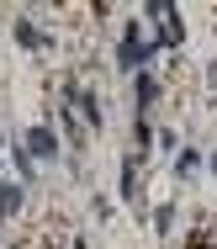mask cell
<instances>
[{
	"mask_svg": "<svg viewBox=\"0 0 217 249\" xmlns=\"http://www.w3.org/2000/svg\"><path fill=\"white\" fill-rule=\"evenodd\" d=\"M154 48H159V43H143V37H138V27H127V37H122V48H117V64H122V69H138Z\"/></svg>",
	"mask_w": 217,
	"mask_h": 249,
	"instance_id": "1",
	"label": "cell"
},
{
	"mask_svg": "<svg viewBox=\"0 0 217 249\" xmlns=\"http://www.w3.org/2000/svg\"><path fill=\"white\" fill-rule=\"evenodd\" d=\"M27 154H37V159H53V154H58V138L48 133V127H32V133H27Z\"/></svg>",
	"mask_w": 217,
	"mask_h": 249,
	"instance_id": "2",
	"label": "cell"
},
{
	"mask_svg": "<svg viewBox=\"0 0 217 249\" xmlns=\"http://www.w3.org/2000/svg\"><path fill=\"white\" fill-rule=\"evenodd\" d=\"M16 207H21V186L0 180V217H16Z\"/></svg>",
	"mask_w": 217,
	"mask_h": 249,
	"instance_id": "3",
	"label": "cell"
},
{
	"mask_svg": "<svg viewBox=\"0 0 217 249\" xmlns=\"http://www.w3.org/2000/svg\"><path fill=\"white\" fill-rule=\"evenodd\" d=\"M154 96H159V80H154V74H138V106L149 111V106H154Z\"/></svg>",
	"mask_w": 217,
	"mask_h": 249,
	"instance_id": "4",
	"label": "cell"
},
{
	"mask_svg": "<svg viewBox=\"0 0 217 249\" xmlns=\"http://www.w3.org/2000/svg\"><path fill=\"white\" fill-rule=\"evenodd\" d=\"M74 101H80V111H85V122L96 127V122H101V101L90 96V90H74Z\"/></svg>",
	"mask_w": 217,
	"mask_h": 249,
	"instance_id": "5",
	"label": "cell"
},
{
	"mask_svg": "<svg viewBox=\"0 0 217 249\" xmlns=\"http://www.w3.org/2000/svg\"><path fill=\"white\" fill-rule=\"evenodd\" d=\"M16 37H21V43H27V48H37V43H43V32H37V27H32V21H21V27H16Z\"/></svg>",
	"mask_w": 217,
	"mask_h": 249,
	"instance_id": "6",
	"label": "cell"
},
{
	"mask_svg": "<svg viewBox=\"0 0 217 249\" xmlns=\"http://www.w3.org/2000/svg\"><path fill=\"white\" fill-rule=\"evenodd\" d=\"M212 170H217V154H212Z\"/></svg>",
	"mask_w": 217,
	"mask_h": 249,
	"instance_id": "7",
	"label": "cell"
}]
</instances>
